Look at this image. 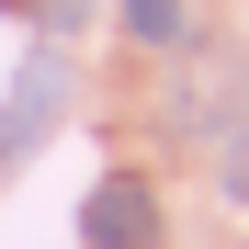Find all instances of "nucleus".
<instances>
[{"mask_svg": "<svg viewBox=\"0 0 249 249\" xmlns=\"http://www.w3.org/2000/svg\"><path fill=\"white\" fill-rule=\"evenodd\" d=\"M57 113H68V68L57 57H23L12 91H0V170H23V159L57 136Z\"/></svg>", "mask_w": 249, "mask_h": 249, "instance_id": "nucleus-1", "label": "nucleus"}, {"mask_svg": "<svg viewBox=\"0 0 249 249\" xmlns=\"http://www.w3.org/2000/svg\"><path fill=\"white\" fill-rule=\"evenodd\" d=\"M79 238H91V249H159V193L136 170H102L91 204H79Z\"/></svg>", "mask_w": 249, "mask_h": 249, "instance_id": "nucleus-2", "label": "nucleus"}, {"mask_svg": "<svg viewBox=\"0 0 249 249\" xmlns=\"http://www.w3.org/2000/svg\"><path fill=\"white\" fill-rule=\"evenodd\" d=\"M124 34L136 46H193V0H124Z\"/></svg>", "mask_w": 249, "mask_h": 249, "instance_id": "nucleus-3", "label": "nucleus"}, {"mask_svg": "<svg viewBox=\"0 0 249 249\" xmlns=\"http://www.w3.org/2000/svg\"><path fill=\"white\" fill-rule=\"evenodd\" d=\"M215 181H227V204H249V113L227 124V147H215Z\"/></svg>", "mask_w": 249, "mask_h": 249, "instance_id": "nucleus-4", "label": "nucleus"}, {"mask_svg": "<svg viewBox=\"0 0 249 249\" xmlns=\"http://www.w3.org/2000/svg\"><path fill=\"white\" fill-rule=\"evenodd\" d=\"M34 23H46V34H79V23H91V0H34Z\"/></svg>", "mask_w": 249, "mask_h": 249, "instance_id": "nucleus-5", "label": "nucleus"}]
</instances>
